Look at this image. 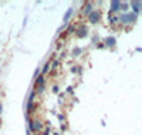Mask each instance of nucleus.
<instances>
[{"label": "nucleus", "mask_w": 142, "mask_h": 135, "mask_svg": "<svg viewBox=\"0 0 142 135\" xmlns=\"http://www.w3.org/2000/svg\"><path fill=\"white\" fill-rule=\"evenodd\" d=\"M71 13H73V10L70 9V10H68L67 13H65V17H64V20H68V19H70V16H71Z\"/></svg>", "instance_id": "nucleus-2"}, {"label": "nucleus", "mask_w": 142, "mask_h": 135, "mask_svg": "<svg viewBox=\"0 0 142 135\" xmlns=\"http://www.w3.org/2000/svg\"><path fill=\"white\" fill-rule=\"evenodd\" d=\"M118 6H121L118 1H112V10H117V9H118Z\"/></svg>", "instance_id": "nucleus-3"}, {"label": "nucleus", "mask_w": 142, "mask_h": 135, "mask_svg": "<svg viewBox=\"0 0 142 135\" xmlns=\"http://www.w3.org/2000/svg\"><path fill=\"white\" fill-rule=\"evenodd\" d=\"M0 112H1V104H0Z\"/></svg>", "instance_id": "nucleus-4"}, {"label": "nucleus", "mask_w": 142, "mask_h": 135, "mask_svg": "<svg viewBox=\"0 0 142 135\" xmlns=\"http://www.w3.org/2000/svg\"><path fill=\"white\" fill-rule=\"evenodd\" d=\"M98 17H100V16H98V13H92V14L90 16V20H91L92 23H95L97 20H98Z\"/></svg>", "instance_id": "nucleus-1"}]
</instances>
